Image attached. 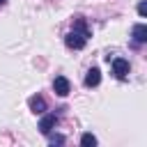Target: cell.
<instances>
[{
  "instance_id": "cell-1",
  "label": "cell",
  "mask_w": 147,
  "mask_h": 147,
  "mask_svg": "<svg viewBox=\"0 0 147 147\" xmlns=\"http://www.w3.org/2000/svg\"><path fill=\"white\" fill-rule=\"evenodd\" d=\"M64 44H67L69 48H74V51H80V48L87 44V37H83V34L76 32V30H71V32H67V37H64Z\"/></svg>"
},
{
  "instance_id": "cell-2",
  "label": "cell",
  "mask_w": 147,
  "mask_h": 147,
  "mask_svg": "<svg viewBox=\"0 0 147 147\" xmlns=\"http://www.w3.org/2000/svg\"><path fill=\"white\" fill-rule=\"evenodd\" d=\"M129 60H124V57H115L113 60V74L119 78V80H124L126 76H129Z\"/></svg>"
},
{
  "instance_id": "cell-3",
  "label": "cell",
  "mask_w": 147,
  "mask_h": 147,
  "mask_svg": "<svg viewBox=\"0 0 147 147\" xmlns=\"http://www.w3.org/2000/svg\"><path fill=\"white\" fill-rule=\"evenodd\" d=\"M57 124V115L55 113H51V115H44L41 117V122H39V131L44 133V136H48L51 131H53V126Z\"/></svg>"
},
{
  "instance_id": "cell-4",
  "label": "cell",
  "mask_w": 147,
  "mask_h": 147,
  "mask_svg": "<svg viewBox=\"0 0 147 147\" xmlns=\"http://www.w3.org/2000/svg\"><path fill=\"white\" fill-rule=\"evenodd\" d=\"M28 106H30V110H32L34 115H41V113H46V101H44V96H41V94H34V96H30Z\"/></svg>"
},
{
  "instance_id": "cell-5",
  "label": "cell",
  "mask_w": 147,
  "mask_h": 147,
  "mask_svg": "<svg viewBox=\"0 0 147 147\" xmlns=\"http://www.w3.org/2000/svg\"><path fill=\"white\" fill-rule=\"evenodd\" d=\"M53 90H55V94H57V96H67L71 87H69V80H67L64 76H57V78L53 80Z\"/></svg>"
},
{
  "instance_id": "cell-6",
  "label": "cell",
  "mask_w": 147,
  "mask_h": 147,
  "mask_svg": "<svg viewBox=\"0 0 147 147\" xmlns=\"http://www.w3.org/2000/svg\"><path fill=\"white\" fill-rule=\"evenodd\" d=\"M131 34H133V41H136V44H145V41H147V25H145V23H136Z\"/></svg>"
},
{
  "instance_id": "cell-7",
  "label": "cell",
  "mask_w": 147,
  "mask_h": 147,
  "mask_svg": "<svg viewBox=\"0 0 147 147\" xmlns=\"http://www.w3.org/2000/svg\"><path fill=\"white\" fill-rule=\"evenodd\" d=\"M99 83H101V71H99L96 67H92V69L85 74V85H87V87H96Z\"/></svg>"
},
{
  "instance_id": "cell-8",
  "label": "cell",
  "mask_w": 147,
  "mask_h": 147,
  "mask_svg": "<svg viewBox=\"0 0 147 147\" xmlns=\"http://www.w3.org/2000/svg\"><path fill=\"white\" fill-rule=\"evenodd\" d=\"M74 30H76V32H80L83 37H87V39L92 37V32H90V28H87V23H85V18H83V16H76V21H74Z\"/></svg>"
},
{
  "instance_id": "cell-9",
  "label": "cell",
  "mask_w": 147,
  "mask_h": 147,
  "mask_svg": "<svg viewBox=\"0 0 147 147\" xmlns=\"http://www.w3.org/2000/svg\"><path fill=\"white\" fill-rule=\"evenodd\" d=\"M80 145H83V147H94V145H96V138H94L92 133H83Z\"/></svg>"
},
{
  "instance_id": "cell-10",
  "label": "cell",
  "mask_w": 147,
  "mask_h": 147,
  "mask_svg": "<svg viewBox=\"0 0 147 147\" xmlns=\"http://www.w3.org/2000/svg\"><path fill=\"white\" fill-rule=\"evenodd\" d=\"M48 136H51V133H48ZM48 140H51V145H64V136H60V133H55V136H51Z\"/></svg>"
},
{
  "instance_id": "cell-11",
  "label": "cell",
  "mask_w": 147,
  "mask_h": 147,
  "mask_svg": "<svg viewBox=\"0 0 147 147\" xmlns=\"http://www.w3.org/2000/svg\"><path fill=\"white\" fill-rule=\"evenodd\" d=\"M138 14H140V16H147V2H145V0L138 5Z\"/></svg>"
},
{
  "instance_id": "cell-12",
  "label": "cell",
  "mask_w": 147,
  "mask_h": 147,
  "mask_svg": "<svg viewBox=\"0 0 147 147\" xmlns=\"http://www.w3.org/2000/svg\"><path fill=\"white\" fill-rule=\"evenodd\" d=\"M5 2H7V0H0V7H2V5H5Z\"/></svg>"
}]
</instances>
